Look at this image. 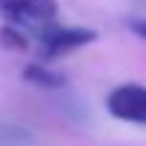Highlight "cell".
<instances>
[{"mask_svg":"<svg viewBox=\"0 0 146 146\" xmlns=\"http://www.w3.org/2000/svg\"><path fill=\"white\" fill-rule=\"evenodd\" d=\"M33 41H35V49H38V57L52 62L57 57H65V54L76 52V49L87 46L98 38V33L89 30V27H65V25H52L41 27V30L33 33Z\"/></svg>","mask_w":146,"mask_h":146,"instance_id":"cell-1","label":"cell"},{"mask_svg":"<svg viewBox=\"0 0 146 146\" xmlns=\"http://www.w3.org/2000/svg\"><path fill=\"white\" fill-rule=\"evenodd\" d=\"M0 16L33 35L35 30L57 22V0H0Z\"/></svg>","mask_w":146,"mask_h":146,"instance_id":"cell-2","label":"cell"},{"mask_svg":"<svg viewBox=\"0 0 146 146\" xmlns=\"http://www.w3.org/2000/svg\"><path fill=\"white\" fill-rule=\"evenodd\" d=\"M106 108L114 119L146 125V87L141 84H119L106 98Z\"/></svg>","mask_w":146,"mask_h":146,"instance_id":"cell-3","label":"cell"},{"mask_svg":"<svg viewBox=\"0 0 146 146\" xmlns=\"http://www.w3.org/2000/svg\"><path fill=\"white\" fill-rule=\"evenodd\" d=\"M22 78L30 81V84H35V87H43V89H60V87L68 84V81H65V76H62L60 70H54L46 60H38V62L25 65Z\"/></svg>","mask_w":146,"mask_h":146,"instance_id":"cell-4","label":"cell"},{"mask_svg":"<svg viewBox=\"0 0 146 146\" xmlns=\"http://www.w3.org/2000/svg\"><path fill=\"white\" fill-rule=\"evenodd\" d=\"M0 146H33V133L14 122H0Z\"/></svg>","mask_w":146,"mask_h":146,"instance_id":"cell-5","label":"cell"},{"mask_svg":"<svg viewBox=\"0 0 146 146\" xmlns=\"http://www.w3.org/2000/svg\"><path fill=\"white\" fill-rule=\"evenodd\" d=\"M127 27H130V30L135 33L141 41H146V19H141V16H133V19H127Z\"/></svg>","mask_w":146,"mask_h":146,"instance_id":"cell-6","label":"cell"}]
</instances>
